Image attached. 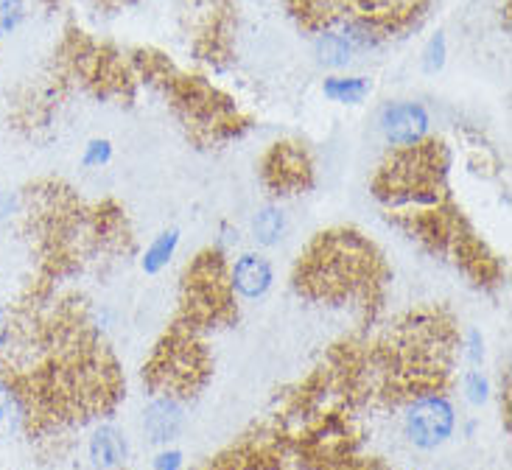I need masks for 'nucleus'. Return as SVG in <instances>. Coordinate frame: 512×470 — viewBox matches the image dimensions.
<instances>
[{"instance_id": "21", "label": "nucleus", "mask_w": 512, "mask_h": 470, "mask_svg": "<svg viewBox=\"0 0 512 470\" xmlns=\"http://www.w3.org/2000/svg\"><path fill=\"white\" fill-rule=\"evenodd\" d=\"M468 356H471L473 364H479V361L485 359V339L476 331H471V336H468Z\"/></svg>"}, {"instance_id": "18", "label": "nucleus", "mask_w": 512, "mask_h": 470, "mask_svg": "<svg viewBox=\"0 0 512 470\" xmlns=\"http://www.w3.org/2000/svg\"><path fill=\"white\" fill-rule=\"evenodd\" d=\"M112 160V143L110 140H90L87 146H84V154H82V163L87 168H101L107 166Z\"/></svg>"}, {"instance_id": "23", "label": "nucleus", "mask_w": 512, "mask_h": 470, "mask_svg": "<svg viewBox=\"0 0 512 470\" xmlns=\"http://www.w3.org/2000/svg\"><path fill=\"white\" fill-rule=\"evenodd\" d=\"M14 210H17V196L0 191V222H3V219H9Z\"/></svg>"}, {"instance_id": "8", "label": "nucleus", "mask_w": 512, "mask_h": 470, "mask_svg": "<svg viewBox=\"0 0 512 470\" xmlns=\"http://www.w3.org/2000/svg\"><path fill=\"white\" fill-rule=\"evenodd\" d=\"M227 277H230L233 294L244 297V300H258V297H263L266 291L272 289L275 269L258 252H244V255H238L236 261L230 263Z\"/></svg>"}, {"instance_id": "2", "label": "nucleus", "mask_w": 512, "mask_h": 470, "mask_svg": "<svg viewBox=\"0 0 512 470\" xmlns=\"http://www.w3.org/2000/svg\"><path fill=\"white\" fill-rule=\"evenodd\" d=\"M230 263L222 252H202L185 275V300H182L180 328L196 331L202 325H213L222 319H233V289L227 277Z\"/></svg>"}, {"instance_id": "15", "label": "nucleus", "mask_w": 512, "mask_h": 470, "mask_svg": "<svg viewBox=\"0 0 512 470\" xmlns=\"http://www.w3.org/2000/svg\"><path fill=\"white\" fill-rule=\"evenodd\" d=\"M322 93L336 104H361L370 96V82L361 76H331L322 84Z\"/></svg>"}, {"instance_id": "12", "label": "nucleus", "mask_w": 512, "mask_h": 470, "mask_svg": "<svg viewBox=\"0 0 512 470\" xmlns=\"http://www.w3.org/2000/svg\"><path fill=\"white\" fill-rule=\"evenodd\" d=\"M26 398L6 381H0V440L12 437L14 431L26 423Z\"/></svg>"}, {"instance_id": "3", "label": "nucleus", "mask_w": 512, "mask_h": 470, "mask_svg": "<svg viewBox=\"0 0 512 470\" xmlns=\"http://www.w3.org/2000/svg\"><path fill=\"white\" fill-rule=\"evenodd\" d=\"M208 375V356L202 345L194 339V331H177L168 336L163 345L157 347L152 364L143 370V378L157 395H171V398H188L202 387Z\"/></svg>"}, {"instance_id": "13", "label": "nucleus", "mask_w": 512, "mask_h": 470, "mask_svg": "<svg viewBox=\"0 0 512 470\" xmlns=\"http://www.w3.org/2000/svg\"><path fill=\"white\" fill-rule=\"evenodd\" d=\"M177 247H180V230H174V227H171V230H163V233L157 235L152 244L146 247L143 258H140L143 272H146V275H160L168 263H171Z\"/></svg>"}, {"instance_id": "6", "label": "nucleus", "mask_w": 512, "mask_h": 470, "mask_svg": "<svg viewBox=\"0 0 512 470\" xmlns=\"http://www.w3.org/2000/svg\"><path fill=\"white\" fill-rule=\"evenodd\" d=\"M261 177L272 194H300L314 182V163L300 143H275L261 160Z\"/></svg>"}, {"instance_id": "5", "label": "nucleus", "mask_w": 512, "mask_h": 470, "mask_svg": "<svg viewBox=\"0 0 512 470\" xmlns=\"http://www.w3.org/2000/svg\"><path fill=\"white\" fill-rule=\"evenodd\" d=\"M454 426H457V412L443 392H431L409 401L403 415V431L409 443L423 451L440 448L454 434Z\"/></svg>"}, {"instance_id": "11", "label": "nucleus", "mask_w": 512, "mask_h": 470, "mask_svg": "<svg viewBox=\"0 0 512 470\" xmlns=\"http://www.w3.org/2000/svg\"><path fill=\"white\" fill-rule=\"evenodd\" d=\"M314 54L322 65H328V68H345L347 62L353 59L356 54V48H353V42L347 40L342 31H336V28H328V31H319L317 40H314Z\"/></svg>"}, {"instance_id": "10", "label": "nucleus", "mask_w": 512, "mask_h": 470, "mask_svg": "<svg viewBox=\"0 0 512 470\" xmlns=\"http://www.w3.org/2000/svg\"><path fill=\"white\" fill-rule=\"evenodd\" d=\"M90 459L98 470H118L126 459L124 434L112 426H98L90 437Z\"/></svg>"}, {"instance_id": "4", "label": "nucleus", "mask_w": 512, "mask_h": 470, "mask_svg": "<svg viewBox=\"0 0 512 470\" xmlns=\"http://www.w3.org/2000/svg\"><path fill=\"white\" fill-rule=\"evenodd\" d=\"M182 20L199 59L210 65H224L230 59L236 28L233 0H188Z\"/></svg>"}, {"instance_id": "24", "label": "nucleus", "mask_w": 512, "mask_h": 470, "mask_svg": "<svg viewBox=\"0 0 512 470\" xmlns=\"http://www.w3.org/2000/svg\"><path fill=\"white\" fill-rule=\"evenodd\" d=\"M96 3H104V6H126V3H129V0H96Z\"/></svg>"}, {"instance_id": "1", "label": "nucleus", "mask_w": 512, "mask_h": 470, "mask_svg": "<svg viewBox=\"0 0 512 470\" xmlns=\"http://www.w3.org/2000/svg\"><path fill=\"white\" fill-rule=\"evenodd\" d=\"M294 286L311 300L361 297L370 305L381 286V261L375 247L356 230L322 233L300 255Z\"/></svg>"}, {"instance_id": "9", "label": "nucleus", "mask_w": 512, "mask_h": 470, "mask_svg": "<svg viewBox=\"0 0 512 470\" xmlns=\"http://www.w3.org/2000/svg\"><path fill=\"white\" fill-rule=\"evenodd\" d=\"M182 429V406L171 395H157L146 415H143V431L149 437V443L166 445L171 443Z\"/></svg>"}, {"instance_id": "19", "label": "nucleus", "mask_w": 512, "mask_h": 470, "mask_svg": "<svg viewBox=\"0 0 512 470\" xmlns=\"http://www.w3.org/2000/svg\"><path fill=\"white\" fill-rule=\"evenodd\" d=\"M445 54H448V51H445L443 31H437V34L429 40V45H426V51H423V68H426V73H437V70H443Z\"/></svg>"}, {"instance_id": "17", "label": "nucleus", "mask_w": 512, "mask_h": 470, "mask_svg": "<svg viewBox=\"0 0 512 470\" xmlns=\"http://www.w3.org/2000/svg\"><path fill=\"white\" fill-rule=\"evenodd\" d=\"M462 389H465V398L473 403V406H482L490 398V381L479 370H468L465 378H462Z\"/></svg>"}, {"instance_id": "14", "label": "nucleus", "mask_w": 512, "mask_h": 470, "mask_svg": "<svg viewBox=\"0 0 512 470\" xmlns=\"http://www.w3.org/2000/svg\"><path fill=\"white\" fill-rule=\"evenodd\" d=\"M286 235V213L275 205H266L255 213L252 219V238L261 247H275L280 238Z\"/></svg>"}, {"instance_id": "22", "label": "nucleus", "mask_w": 512, "mask_h": 470, "mask_svg": "<svg viewBox=\"0 0 512 470\" xmlns=\"http://www.w3.org/2000/svg\"><path fill=\"white\" fill-rule=\"evenodd\" d=\"M9 342H12V317L6 308H0V350L9 347Z\"/></svg>"}, {"instance_id": "7", "label": "nucleus", "mask_w": 512, "mask_h": 470, "mask_svg": "<svg viewBox=\"0 0 512 470\" xmlns=\"http://www.w3.org/2000/svg\"><path fill=\"white\" fill-rule=\"evenodd\" d=\"M429 124V112L417 101H395L381 110V132L395 149L426 140Z\"/></svg>"}, {"instance_id": "16", "label": "nucleus", "mask_w": 512, "mask_h": 470, "mask_svg": "<svg viewBox=\"0 0 512 470\" xmlns=\"http://www.w3.org/2000/svg\"><path fill=\"white\" fill-rule=\"evenodd\" d=\"M26 17V0H0V40L9 37Z\"/></svg>"}, {"instance_id": "20", "label": "nucleus", "mask_w": 512, "mask_h": 470, "mask_svg": "<svg viewBox=\"0 0 512 470\" xmlns=\"http://www.w3.org/2000/svg\"><path fill=\"white\" fill-rule=\"evenodd\" d=\"M152 470H182V454L168 448V451H160L152 462Z\"/></svg>"}]
</instances>
